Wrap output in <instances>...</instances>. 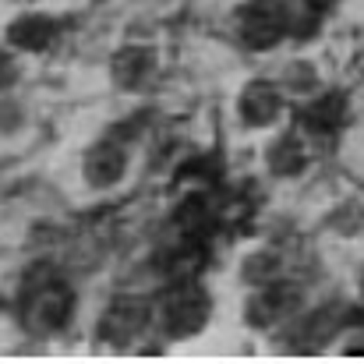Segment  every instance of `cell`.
<instances>
[{"label": "cell", "mask_w": 364, "mask_h": 364, "mask_svg": "<svg viewBox=\"0 0 364 364\" xmlns=\"http://www.w3.org/2000/svg\"><path fill=\"white\" fill-rule=\"evenodd\" d=\"M121 173H124V149H117L114 141H103V145H96L89 152V166H85L89 184L110 188V184L121 181Z\"/></svg>", "instance_id": "obj_7"}, {"label": "cell", "mask_w": 364, "mask_h": 364, "mask_svg": "<svg viewBox=\"0 0 364 364\" xmlns=\"http://www.w3.org/2000/svg\"><path fill=\"white\" fill-rule=\"evenodd\" d=\"M145 326V308L138 304V301H117L114 308H110V315H107V322H103V333L107 336H131V333H138Z\"/></svg>", "instance_id": "obj_9"}, {"label": "cell", "mask_w": 364, "mask_h": 364, "mask_svg": "<svg viewBox=\"0 0 364 364\" xmlns=\"http://www.w3.org/2000/svg\"><path fill=\"white\" fill-rule=\"evenodd\" d=\"M57 39V21L46 14H25L7 28V43L18 50H46Z\"/></svg>", "instance_id": "obj_4"}, {"label": "cell", "mask_w": 364, "mask_h": 364, "mask_svg": "<svg viewBox=\"0 0 364 364\" xmlns=\"http://www.w3.org/2000/svg\"><path fill=\"white\" fill-rule=\"evenodd\" d=\"M290 308H294V290H287V287H272V290H265L262 297L251 301L247 318H251L255 326H272V322L283 318Z\"/></svg>", "instance_id": "obj_8"}, {"label": "cell", "mask_w": 364, "mask_h": 364, "mask_svg": "<svg viewBox=\"0 0 364 364\" xmlns=\"http://www.w3.org/2000/svg\"><path fill=\"white\" fill-rule=\"evenodd\" d=\"M114 71H117V82H121V85L134 89V85H141V78H149V71H152V53L141 50V46H131V50H124L121 57L114 60Z\"/></svg>", "instance_id": "obj_10"}, {"label": "cell", "mask_w": 364, "mask_h": 364, "mask_svg": "<svg viewBox=\"0 0 364 364\" xmlns=\"http://www.w3.org/2000/svg\"><path fill=\"white\" fill-rule=\"evenodd\" d=\"M279 107H283L279 103V92L269 82H251L241 96V117L247 124H255V127H265V124L276 121Z\"/></svg>", "instance_id": "obj_5"}, {"label": "cell", "mask_w": 364, "mask_h": 364, "mask_svg": "<svg viewBox=\"0 0 364 364\" xmlns=\"http://www.w3.org/2000/svg\"><path fill=\"white\" fill-rule=\"evenodd\" d=\"M287 32V11L279 0H251L241 11V43L247 50H265Z\"/></svg>", "instance_id": "obj_3"}, {"label": "cell", "mask_w": 364, "mask_h": 364, "mask_svg": "<svg viewBox=\"0 0 364 364\" xmlns=\"http://www.w3.org/2000/svg\"><path fill=\"white\" fill-rule=\"evenodd\" d=\"M11 82H14V60L0 50V89H4V85H11Z\"/></svg>", "instance_id": "obj_12"}, {"label": "cell", "mask_w": 364, "mask_h": 364, "mask_svg": "<svg viewBox=\"0 0 364 364\" xmlns=\"http://www.w3.org/2000/svg\"><path fill=\"white\" fill-rule=\"evenodd\" d=\"M163 318H166V329L173 336L198 333L205 326V318H209V294L198 283L184 279L177 290H170V297L163 304Z\"/></svg>", "instance_id": "obj_2"}, {"label": "cell", "mask_w": 364, "mask_h": 364, "mask_svg": "<svg viewBox=\"0 0 364 364\" xmlns=\"http://www.w3.org/2000/svg\"><path fill=\"white\" fill-rule=\"evenodd\" d=\"M304 4H308V11H311V14H322V11H329L336 0H304Z\"/></svg>", "instance_id": "obj_13"}, {"label": "cell", "mask_w": 364, "mask_h": 364, "mask_svg": "<svg viewBox=\"0 0 364 364\" xmlns=\"http://www.w3.org/2000/svg\"><path fill=\"white\" fill-rule=\"evenodd\" d=\"M75 311V294L71 287L57 276L53 265H36L25 276L21 290V318L32 333H60L71 322Z\"/></svg>", "instance_id": "obj_1"}, {"label": "cell", "mask_w": 364, "mask_h": 364, "mask_svg": "<svg viewBox=\"0 0 364 364\" xmlns=\"http://www.w3.org/2000/svg\"><path fill=\"white\" fill-rule=\"evenodd\" d=\"M269 166H272V173H279V177H290V173H297L301 166H304V149H301V141L297 138H279L276 145H272V152H269Z\"/></svg>", "instance_id": "obj_11"}, {"label": "cell", "mask_w": 364, "mask_h": 364, "mask_svg": "<svg viewBox=\"0 0 364 364\" xmlns=\"http://www.w3.org/2000/svg\"><path fill=\"white\" fill-rule=\"evenodd\" d=\"M343 117H347V100L336 96V92L315 100V103L301 114V121H304V127H308L311 134H336V131L343 127Z\"/></svg>", "instance_id": "obj_6"}]
</instances>
